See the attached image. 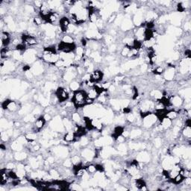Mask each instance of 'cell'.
I'll list each match as a JSON object with an SVG mask.
<instances>
[{
	"label": "cell",
	"instance_id": "7402d4cb",
	"mask_svg": "<svg viewBox=\"0 0 191 191\" xmlns=\"http://www.w3.org/2000/svg\"><path fill=\"white\" fill-rule=\"evenodd\" d=\"M25 138L28 140V143H32V142H35L36 140L37 139V133L33 132H27L25 135Z\"/></svg>",
	"mask_w": 191,
	"mask_h": 191
},
{
	"label": "cell",
	"instance_id": "cb8c5ba5",
	"mask_svg": "<svg viewBox=\"0 0 191 191\" xmlns=\"http://www.w3.org/2000/svg\"><path fill=\"white\" fill-rule=\"evenodd\" d=\"M85 48L83 47L82 46H78L76 48V50H75L74 53L76 55H78V56H80L82 58H84L85 57Z\"/></svg>",
	"mask_w": 191,
	"mask_h": 191
},
{
	"label": "cell",
	"instance_id": "5b68a950",
	"mask_svg": "<svg viewBox=\"0 0 191 191\" xmlns=\"http://www.w3.org/2000/svg\"><path fill=\"white\" fill-rule=\"evenodd\" d=\"M46 123V121L45 120V119L43 118V116H40V117H37V118L36 119L35 121H34V126H32V130H31V132H35V133L40 132V131L44 128Z\"/></svg>",
	"mask_w": 191,
	"mask_h": 191
},
{
	"label": "cell",
	"instance_id": "f1b7e54d",
	"mask_svg": "<svg viewBox=\"0 0 191 191\" xmlns=\"http://www.w3.org/2000/svg\"><path fill=\"white\" fill-rule=\"evenodd\" d=\"M130 50H131L130 48L124 46L123 48H122L121 51H120V55H121L123 58H127V56H128V55H129Z\"/></svg>",
	"mask_w": 191,
	"mask_h": 191
},
{
	"label": "cell",
	"instance_id": "603a6c76",
	"mask_svg": "<svg viewBox=\"0 0 191 191\" xmlns=\"http://www.w3.org/2000/svg\"><path fill=\"white\" fill-rule=\"evenodd\" d=\"M70 159H71L72 164H73V166H77V165L81 164L82 163V156L79 155L78 154L76 155H73L70 157Z\"/></svg>",
	"mask_w": 191,
	"mask_h": 191
},
{
	"label": "cell",
	"instance_id": "2e32d148",
	"mask_svg": "<svg viewBox=\"0 0 191 191\" xmlns=\"http://www.w3.org/2000/svg\"><path fill=\"white\" fill-rule=\"evenodd\" d=\"M85 91H86L88 97L91 99H94V100L97 99L98 96H99V93L97 92V91H96L94 88H88V89H87Z\"/></svg>",
	"mask_w": 191,
	"mask_h": 191
},
{
	"label": "cell",
	"instance_id": "9a60e30c",
	"mask_svg": "<svg viewBox=\"0 0 191 191\" xmlns=\"http://www.w3.org/2000/svg\"><path fill=\"white\" fill-rule=\"evenodd\" d=\"M68 87L69 88H70V91H73V92H76V91H79V90L81 89V82H79V81L75 79V80L72 81L71 82H70Z\"/></svg>",
	"mask_w": 191,
	"mask_h": 191
},
{
	"label": "cell",
	"instance_id": "8992f818",
	"mask_svg": "<svg viewBox=\"0 0 191 191\" xmlns=\"http://www.w3.org/2000/svg\"><path fill=\"white\" fill-rule=\"evenodd\" d=\"M104 73L102 70L99 69H96L94 72L91 73V80L93 81L94 83H98L103 80Z\"/></svg>",
	"mask_w": 191,
	"mask_h": 191
},
{
	"label": "cell",
	"instance_id": "1f68e13d",
	"mask_svg": "<svg viewBox=\"0 0 191 191\" xmlns=\"http://www.w3.org/2000/svg\"><path fill=\"white\" fill-rule=\"evenodd\" d=\"M43 118L45 119V120L46 121V123L47 122H49L51 121V120H52V115L50 114H48V113H45L44 115H43Z\"/></svg>",
	"mask_w": 191,
	"mask_h": 191
},
{
	"label": "cell",
	"instance_id": "f546056e",
	"mask_svg": "<svg viewBox=\"0 0 191 191\" xmlns=\"http://www.w3.org/2000/svg\"><path fill=\"white\" fill-rule=\"evenodd\" d=\"M62 166H64L66 168H71L73 167V164H72L71 159L67 158L64 161H63Z\"/></svg>",
	"mask_w": 191,
	"mask_h": 191
},
{
	"label": "cell",
	"instance_id": "e0dca14e",
	"mask_svg": "<svg viewBox=\"0 0 191 191\" xmlns=\"http://www.w3.org/2000/svg\"><path fill=\"white\" fill-rule=\"evenodd\" d=\"M61 41L67 43V44H73V43H75V38L73 35H70V34H64L62 37H61Z\"/></svg>",
	"mask_w": 191,
	"mask_h": 191
},
{
	"label": "cell",
	"instance_id": "484cf974",
	"mask_svg": "<svg viewBox=\"0 0 191 191\" xmlns=\"http://www.w3.org/2000/svg\"><path fill=\"white\" fill-rule=\"evenodd\" d=\"M86 169H87V172H88L89 174H91V175H94V174L97 172L96 165L93 164H88V166H86Z\"/></svg>",
	"mask_w": 191,
	"mask_h": 191
},
{
	"label": "cell",
	"instance_id": "7a4b0ae2",
	"mask_svg": "<svg viewBox=\"0 0 191 191\" xmlns=\"http://www.w3.org/2000/svg\"><path fill=\"white\" fill-rule=\"evenodd\" d=\"M70 92H71V91L70 90L69 87L67 88H64V87L59 86L57 88L56 91H55V94L56 95L57 98L58 99L59 103L65 102L66 101L68 100V99L70 96Z\"/></svg>",
	"mask_w": 191,
	"mask_h": 191
},
{
	"label": "cell",
	"instance_id": "5bb4252c",
	"mask_svg": "<svg viewBox=\"0 0 191 191\" xmlns=\"http://www.w3.org/2000/svg\"><path fill=\"white\" fill-rule=\"evenodd\" d=\"M149 96L152 98L153 100H160L162 97H163V92L161 91L160 90L158 89H153L149 92Z\"/></svg>",
	"mask_w": 191,
	"mask_h": 191
},
{
	"label": "cell",
	"instance_id": "4316f807",
	"mask_svg": "<svg viewBox=\"0 0 191 191\" xmlns=\"http://www.w3.org/2000/svg\"><path fill=\"white\" fill-rule=\"evenodd\" d=\"M165 70L166 69L164 67V66H158L156 68H155L154 70H153L152 72H154V74L155 75H158V76H161V75H163V73H164Z\"/></svg>",
	"mask_w": 191,
	"mask_h": 191
},
{
	"label": "cell",
	"instance_id": "d6986e66",
	"mask_svg": "<svg viewBox=\"0 0 191 191\" xmlns=\"http://www.w3.org/2000/svg\"><path fill=\"white\" fill-rule=\"evenodd\" d=\"M166 117H167L168 119H169L172 121H174L176 119H178L179 117V114H178V111L176 110H170V111H168L167 114H166Z\"/></svg>",
	"mask_w": 191,
	"mask_h": 191
},
{
	"label": "cell",
	"instance_id": "44dd1931",
	"mask_svg": "<svg viewBox=\"0 0 191 191\" xmlns=\"http://www.w3.org/2000/svg\"><path fill=\"white\" fill-rule=\"evenodd\" d=\"M137 117V114H135L134 112L131 111V112L129 113V114H126L125 118H126V122H128L129 124H132V123H135Z\"/></svg>",
	"mask_w": 191,
	"mask_h": 191
},
{
	"label": "cell",
	"instance_id": "30bf717a",
	"mask_svg": "<svg viewBox=\"0 0 191 191\" xmlns=\"http://www.w3.org/2000/svg\"><path fill=\"white\" fill-rule=\"evenodd\" d=\"M170 102L171 105H172V107H175V108H179L181 107L184 105V99L181 97L179 95H175L172 96L170 98Z\"/></svg>",
	"mask_w": 191,
	"mask_h": 191
},
{
	"label": "cell",
	"instance_id": "6da1fadb",
	"mask_svg": "<svg viewBox=\"0 0 191 191\" xmlns=\"http://www.w3.org/2000/svg\"><path fill=\"white\" fill-rule=\"evenodd\" d=\"M88 98L86 91L80 89L73 93V96L71 99V102L74 105L76 109L83 108L86 105V99Z\"/></svg>",
	"mask_w": 191,
	"mask_h": 191
},
{
	"label": "cell",
	"instance_id": "4dcf8cb0",
	"mask_svg": "<svg viewBox=\"0 0 191 191\" xmlns=\"http://www.w3.org/2000/svg\"><path fill=\"white\" fill-rule=\"evenodd\" d=\"M162 145V139L161 137H155L154 141V146L156 148H159Z\"/></svg>",
	"mask_w": 191,
	"mask_h": 191
},
{
	"label": "cell",
	"instance_id": "9c48e42d",
	"mask_svg": "<svg viewBox=\"0 0 191 191\" xmlns=\"http://www.w3.org/2000/svg\"><path fill=\"white\" fill-rule=\"evenodd\" d=\"M172 124H173V121L168 119L167 117H164L161 121H159V125H160L162 132L170 129L172 127Z\"/></svg>",
	"mask_w": 191,
	"mask_h": 191
},
{
	"label": "cell",
	"instance_id": "8fae6325",
	"mask_svg": "<svg viewBox=\"0 0 191 191\" xmlns=\"http://www.w3.org/2000/svg\"><path fill=\"white\" fill-rule=\"evenodd\" d=\"M63 140L64 141L67 143H73L74 141L76 140V136L75 132L73 130L71 131H67V132L64 134L63 135Z\"/></svg>",
	"mask_w": 191,
	"mask_h": 191
},
{
	"label": "cell",
	"instance_id": "277c9868",
	"mask_svg": "<svg viewBox=\"0 0 191 191\" xmlns=\"http://www.w3.org/2000/svg\"><path fill=\"white\" fill-rule=\"evenodd\" d=\"M21 37H22V43H24L26 46H35L39 43L37 37L28 34H21Z\"/></svg>",
	"mask_w": 191,
	"mask_h": 191
},
{
	"label": "cell",
	"instance_id": "ac0fdd59",
	"mask_svg": "<svg viewBox=\"0 0 191 191\" xmlns=\"http://www.w3.org/2000/svg\"><path fill=\"white\" fill-rule=\"evenodd\" d=\"M49 175H51L52 179H53V181L60 180V178L61 177V173H60V172L56 169V168H52V169H49Z\"/></svg>",
	"mask_w": 191,
	"mask_h": 191
},
{
	"label": "cell",
	"instance_id": "4fadbf2b",
	"mask_svg": "<svg viewBox=\"0 0 191 191\" xmlns=\"http://www.w3.org/2000/svg\"><path fill=\"white\" fill-rule=\"evenodd\" d=\"M27 158H28V155L26 152H16L13 154V160L16 161L23 162Z\"/></svg>",
	"mask_w": 191,
	"mask_h": 191
},
{
	"label": "cell",
	"instance_id": "d6a6232c",
	"mask_svg": "<svg viewBox=\"0 0 191 191\" xmlns=\"http://www.w3.org/2000/svg\"><path fill=\"white\" fill-rule=\"evenodd\" d=\"M184 31L185 32H187V31H190V28H191V25H190V22H185L184 25Z\"/></svg>",
	"mask_w": 191,
	"mask_h": 191
},
{
	"label": "cell",
	"instance_id": "d4e9b609",
	"mask_svg": "<svg viewBox=\"0 0 191 191\" xmlns=\"http://www.w3.org/2000/svg\"><path fill=\"white\" fill-rule=\"evenodd\" d=\"M184 179V177L181 174L179 173L172 180V184H175V185H178V184H181V183H183Z\"/></svg>",
	"mask_w": 191,
	"mask_h": 191
},
{
	"label": "cell",
	"instance_id": "e575fe53",
	"mask_svg": "<svg viewBox=\"0 0 191 191\" xmlns=\"http://www.w3.org/2000/svg\"><path fill=\"white\" fill-rule=\"evenodd\" d=\"M156 76H157V77H158V78H159V77H160V76H158V75H156ZM155 80H157V81H159V82H161V80H162V79H161V78H160V79H158V78H156V79H155Z\"/></svg>",
	"mask_w": 191,
	"mask_h": 191
},
{
	"label": "cell",
	"instance_id": "836d02e7",
	"mask_svg": "<svg viewBox=\"0 0 191 191\" xmlns=\"http://www.w3.org/2000/svg\"><path fill=\"white\" fill-rule=\"evenodd\" d=\"M13 125H14V126H16V128H19V127H20V126H21L20 122L16 121L14 123H13Z\"/></svg>",
	"mask_w": 191,
	"mask_h": 191
},
{
	"label": "cell",
	"instance_id": "3957f363",
	"mask_svg": "<svg viewBox=\"0 0 191 191\" xmlns=\"http://www.w3.org/2000/svg\"><path fill=\"white\" fill-rule=\"evenodd\" d=\"M157 122H159L157 117L154 113H152L142 119V126L146 129H150L154 127Z\"/></svg>",
	"mask_w": 191,
	"mask_h": 191
},
{
	"label": "cell",
	"instance_id": "7c38bea8",
	"mask_svg": "<svg viewBox=\"0 0 191 191\" xmlns=\"http://www.w3.org/2000/svg\"><path fill=\"white\" fill-rule=\"evenodd\" d=\"M137 161L138 162H143V163H147L150 161V155L147 152L142 151L138 154L137 156Z\"/></svg>",
	"mask_w": 191,
	"mask_h": 191
},
{
	"label": "cell",
	"instance_id": "ba28073f",
	"mask_svg": "<svg viewBox=\"0 0 191 191\" xmlns=\"http://www.w3.org/2000/svg\"><path fill=\"white\" fill-rule=\"evenodd\" d=\"M70 24H71V22H70L68 16H63L61 18L59 22V27L61 28V31H62V32L64 33V34H66V32H67V29H68Z\"/></svg>",
	"mask_w": 191,
	"mask_h": 191
},
{
	"label": "cell",
	"instance_id": "52a82bcc",
	"mask_svg": "<svg viewBox=\"0 0 191 191\" xmlns=\"http://www.w3.org/2000/svg\"><path fill=\"white\" fill-rule=\"evenodd\" d=\"M175 74H176V70L175 68H172V67H168L166 69L164 73H163L164 79L167 82H170L174 79L175 77Z\"/></svg>",
	"mask_w": 191,
	"mask_h": 191
},
{
	"label": "cell",
	"instance_id": "ffe728a7",
	"mask_svg": "<svg viewBox=\"0 0 191 191\" xmlns=\"http://www.w3.org/2000/svg\"><path fill=\"white\" fill-rule=\"evenodd\" d=\"M143 136V132L140 129H134L130 131V137L131 139H137L140 137Z\"/></svg>",
	"mask_w": 191,
	"mask_h": 191
},
{
	"label": "cell",
	"instance_id": "83f0119b",
	"mask_svg": "<svg viewBox=\"0 0 191 191\" xmlns=\"http://www.w3.org/2000/svg\"><path fill=\"white\" fill-rule=\"evenodd\" d=\"M103 39H104V42H105V43L106 45H108V46H110V45H111L113 43H114V37H113V36L110 35V34H107V35H105V37H103Z\"/></svg>",
	"mask_w": 191,
	"mask_h": 191
}]
</instances>
